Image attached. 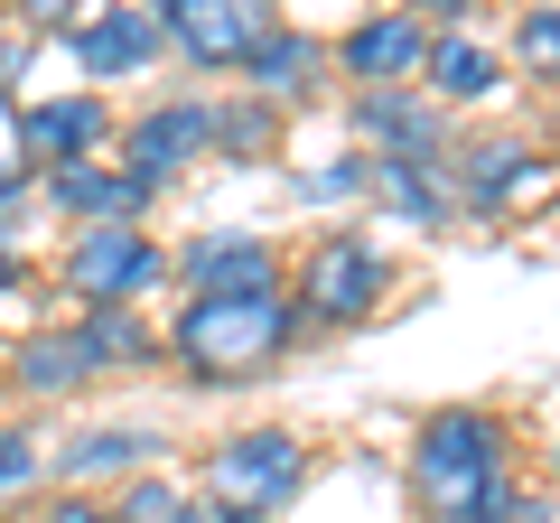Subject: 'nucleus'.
Wrapping results in <instances>:
<instances>
[{
    "label": "nucleus",
    "mask_w": 560,
    "mask_h": 523,
    "mask_svg": "<svg viewBox=\"0 0 560 523\" xmlns=\"http://www.w3.org/2000/svg\"><path fill=\"white\" fill-rule=\"evenodd\" d=\"M411 496L430 523H504L514 496H504V421H486L477 403L430 411L411 440Z\"/></svg>",
    "instance_id": "f257e3e1"
},
{
    "label": "nucleus",
    "mask_w": 560,
    "mask_h": 523,
    "mask_svg": "<svg viewBox=\"0 0 560 523\" xmlns=\"http://www.w3.org/2000/svg\"><path fill=\"white\" fill-rule=\"evenodd\" d=\"M290 309L300 300H187L178 309V327H168V356L187 364L197 383H243V374H261V364L290 346Z\"/></svg>",
    "instance_id": "f03ea898"
},
{
    "label": "nucleus",
    "mask_w": 560,
    "mask_h": 523,
    "mask_svg": "<svg viewBox=\"0 0 560 523\" xmlns=\"http://www.w3.org/2000/svg\"><path fill=\"white\" fill-rule=\"evenodd\" d=\"M300 477H308V449L290 440V430H243V440H224L215 458H206V496H215V514H234V523L290 504Z\"/></svg>",
    "instance_id": "7ed1b4c3"
},
{
    "label": "nucleus",
    "mask_w": 560,
    "mask_h": 523,
    "mask_svg": "<svg viewBox=\"0 0 560 523\" xmlns=\"http://www.w3.org/2000/svg\"><path fill=\"white\" fill-rule=\"evenodd\" d=\"M150 281H160V243L140 234V224H84L66 243V290L84 309H131Z\"/></svg>",
    "instance_id": "20e7f679"
},
{
    "label": "nucleus",
    "mask_w": 560,
    "mask_h": 523,
    "mask_svg": "<svg viewBox=\"0 0 560 523\" xmlns=\"http://www.w3.org/2000/svg\"><path fill=\"white\" fill-rule=\"evenodd\" d=\"M160 28H168V47H178L187 66H253L280 20L261 0H168Z\"/></svg>",
    "instance_id": "39448f33"
},
{
    "label": "nucleus",
    "mask_w": 560,
    "mask_h": 523,
    "mask_svg": "<svg viewBox=\"0 0 560 523\" xmlns=\"http://www.w3.org/2000/svg\"><path fill=\"white\" fill-rule=\"evenodd\" d=\"M337 66L355 75V94H401V84L430 66V20H411V10H374V20L346 28Z\"/></svg>",
    "instance_id": "423d86ee"
},
{
    "label": "nucleus",
    "mask_w": 560,
    "mask_h": 523,
    "mask_svg": "<svg viewBox=\"0 0 560 523\" xmlns=\"http://www.w3.org/2000/svg\"><path fill=\"white\" fill-rule=\"evenodd\" d=\"M121 150H131V178L140 187H168L187 160L215 150V103H150V113L121 131Z\"/></svg>",
    "instance_id": "0eeeda50"
},
{
    "label": "nucleus",
    "mask_w": 560,
    "mask_h": 523,
    "mask_svg": "<svg viewBox=\"0 0 560 523\" xmlns=\"http://www.w3.org/2000/svg\"><path fill=\"white\" fill-rule=\"evenodd\" d=\"M374 300H383V262L355 234H327L300 262V309L308 318H374Z\"/></svg>",
    "instance_id": "6e6552de"
},
{
    "label": "nucleus",
    "mask_w": 560,
    "mask_h": 523,
    "mask_svg": "<svg viewBox=\"0 0 560 523\" xmlns=\"http://www.w3.org/2000/svg\"><path fill=\"white\" fill-rule=\"evenodd\" d=\"M103 141H113V103H103V94L28 103V121H20V150H28V160H47V178H57V168H84Z\"/></svg>",
    "instance_id": "1a4fd4ad"
},
{
    "label": "nucleus",
    "mask_w": 560,
    "mask_h": 523,
    "mask_svg": "<svg viewBox=\"0 0 560 523\" xmlns=\"http://www.w3.org/2000/svg\"><path fill=\"white\" fill-rule=\"evenodd\" d=\"M178 281L197 290V300H271L280 290V253L261 234H215V243H197V253L178 262Z\"/></svg>",
    "instance_id": "9d476101"
},
{
    "label": "nucleus",
    "mask_w": 560,
    "mask_h": 523,
    "mask_svg": "<svg viewBox=\"0 0 560 523\" xmlns=\"http://www.w3.org/2000/svg\"><path fill=\"white\" fill-rule=\"evenodd\" d=\"M168 47V28H160V10H113V20H84L75 28V57H84V75H140V66Z\"/></svg>",
    "instance_id": "9b49d317"
},
{
    "label": "nucleus",
    "mask_w": 560,
    "mask_h": 523,
    "mask_svg": "<svg viewBox=\"0 0 560 523\" xmlns=\"http://www.w3.org/2000/svg\"><path fill=\"white\" fill-rule=\"evenodd\" d=\"M430 94L440 103H477V94H495V47L477 38L467 20H448V28H430Z\"/></svg>",
    "instance_id": "f8f14e48"
},
{
    "label": "nucleus",
    "mask_w": 560,
    "mask_h": 523,
    "mask_svg": "<svg viewBox=\"0 0 560 523\" xmlns=\"http://www.w3.org/2000/svg\"><path fill=\"white\" fill-rule=\"evenodd\" d=\"M47 197L66 206V216H94V224H131L140 206H150V187L131 178V168H57V178H47Z\"/></svg>",
    "instance_id": "ddd939ff"
},
{
    "label": "nucleus",
    "mask_w": 560,
    "mask_h": 523,
    "mask_svg": "<svg viewBox=\"0 0 560 523\" xmlns=\"http://www.w3.org/2000/svg\"><path fill=\"white\" fill-rule=\"evenodd\" d=\"M103 364L84 356V337L75 327H38V337H20V383L28 393H84Z\"/></svg>",
    "instance_id": "4468645a"
},
{
    "label": "nucleus",
    "mask_w": 560,
    "mask_h": 523,
    "mask_svg": "<svg viewBox=\"0 0 560 523\" xmlns=\"http://www.w3.org/2000/svg\"><path fill=\"white\" fill-rule=\"evenodd\" d=\"M318 66H327L318 38H300V28H271V38H261V57L243 66V75H253V94H308V84H318Z\"/></svg>",
    "instance_id": "2eb2a0df"
},
{
    "label": "nucleus",
    "mask_w": 560,
    "mask_h": 523,
    "mask_svg": "<svg viewBox=\"0 0 560 523\" xmlns=\"http://www.w3.org/2000/svg\"><path fill=\"white\" fill-rule=\"evenodd\" d=\"M364 121H374L383 141H393V160H430V150H440V113H430V103H411V94H364Z\"/></svg>",
    "instance_id": "dca6fc26"
},
{
    "label": "nucleus",
    "mask_w": 560,
    "mask_h": 523,
    "mask_svg": "<svg viewBox=\"0 0 560 523\" xmlns=\"http://www.w3.org/2000/svg\"><path fill=\"white\" fill-rule=\"evenodd\" d=\"M533 178H541V160L523 141H477V150H467V197H477V206H495L504 187H533Z\"/></svg>",
    "instance_id": "f3484780"
},
{
    "label": "nucleus",
    "mask_w": 560,
    "mask_h": 523,
    "mask_svg": "<svg viewBox=\"0 0 560 523\" xmlns=\"http://www.w3.org/2000/svg\"><path fill=\"white\" fill-rule=\"evenodd\" d=\"M374 187H383V206H401L411 224H448V197H440V178H430V160H374Z\"/></svg>",
    "instance_id": "a211bd4d"
},
{
    "label": "nucleus",
    "mask_w": 560,
    "mask_h": 523,
    "mask_svg": "<svg viewBox=\"0 0 560 523\" xmlns=\"http://www.w3.org/2000/svg\"><path fill=\"white\" fill-rule=\"evenodd\" d=\"M75 337H84V356H94V364H140V356H150V327H140L131 309H84Z\"/></svg>",
    "instance_id": "6ab92c4d"
},
{
    "label": "nucleus",
    "mask_w": 560,
    "mask_h": 523,
    "mask_svg": "<svg viewBox=\"0 0 560 523\" xmlns=\"http://www.w3.org/2000/svg\"><path fill=\"white\" fill-rule=\"evenodd\" d=\"M113 523H197V504H187L168 477H131L121 504H113Z\"/></svg>",
    "instance_id": "aec40b11"
},
{
    "label": "nucleus",
    "mask_w": 560,
    "mask_h": 523,
    "mask_svg": "<svg viewBox=\"0 0 560 523\" xmlns=\"http://www.w3.org/2000/svg\"><path fill=\"white\" fill-rule=\"evenodd\" d=\"M131 458H150V440L140 430H94V440H75V477H113V467H131Z\"/></svg>",
    "instance_id": "412c9836"
},
{
    "label": "nucleus",
    "mask_w": 560,
    "mask_h": 523,
    "mask_svg": "<svg viewBox=\"0 0 560 523\" xmlns=\"http://www.w3.org/2000/svg\"><path fill=\"white\" fill-rule=\"evenodd\" d=\"M523 66H533V75H551L560 84V10H523Z\"/></svg>",
    "instance_id": "4be33fe9"
},
{
    "label": "nucleus",
    "mask_w": 560,
    "mask_h": 523,
    "mask_svg": "<svg viewBox=\"0 0 560 523\" xmlns=\"http://www.w3.org/2000/svg\"><path fill=\"white\" fill-rule=\"evenodd\" d=\"M261 141H271V113H261V103L215 113V150H224V160H243V150H261Z\"/></svg>",
    "instance_id": "5701e85b"
},
{
    "label": "nucleus",
    "mask_w": 560,
    "mask_h": 523,
    "mask_svg": "<svg viewBox=\"0 0 560 523\" xmlns=\"http://www.w3.org/2000/svg\"><path fill=\"white\" fill-rule=\"evenodd\" d=\"M28 477H38V440H28V430H0V496L28 486Z\"/></svg>",
    "instance_id": "b1692460"
},
{
    "label": "nucleus",
    "mask_w": 560,
    "mask_h": 523,
    "mask_svg": "<svg viewBox=\"0 0 560 523\" xmlns=\"http://www.w3.org/2000/svg\"><path fill=\"white\" fill-rule=\"evenodd\" d=\"M57 523H113V514H103L94 496H66V504H57Z\"/></svg>",
    "instance_id": "393cba45"
},
{
    "label": "nucleus",
    "mask_w": 560,
    "mask_h": 523,
    "mask_svg": "<svg viewBox=\"0 0 560 523\" xmlns=\"http://www.w3.org/2000/svg\"><path fill=\"white\" fill-rule=\"evenodd\" d=\"M0 281H20V243H10V224H0Z\"/></svg>",
    "instance_id": "a878e982"
},
{
    "label": "nucleus",
    "mask_w": 560,
    "mask_h": 523,
    "mask_svg": "<svg viewBox=\"0 0 560 523\" xmlns=\"http://www.w3.org/2000/svg\"><path fill=\"white\" fill-rule=\"evenodd\" d=\"M0 523H28V514H0Z\"/></svg>",
    "instance_id": "bb28decb"
},
{
    "label": "nucleus",
    "mask_w": 560,
    "mask_h": 523,
    "mask_svg": "<svg viewBox=\"0 0 560 523\" xmlns=\"http://www.w3.org/2000/svg\"><path fill=\"white\" fill-rule=\"evenodd\" d=\"M551 216H560V206H551Z\"/></svg>",
    "instance_id": "cd10ccee"
},
{
    "label": "nucleus",
    "mask_w": 560,
    "mask_h": 523,
    "mask_svg": "<svg viewBox=\"0 0 560 523\" xmlns=\"http://www.w3.org/2000/svg\"><path fill=\"white\" fill-rule=\"evenodd\" d=\"M551 467H560V458H551Z\"/></svg>",
    "instance_id": "c85d7f7f"
}]
</instances>
